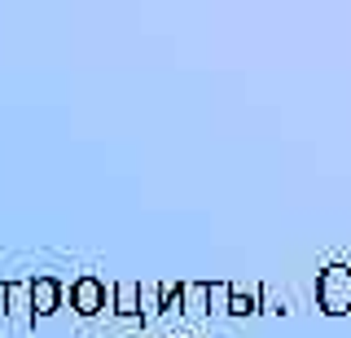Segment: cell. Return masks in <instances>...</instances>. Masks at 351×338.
<instances>
[{"mask_svg":"<svg viewBox=\"0 0 351 338\" xmlns=\"http://www.w3.org/2000/svg\"><path fill=\"white\" fill-rule=\"evenodd\" d=\"M316 308L325 316L351 312V264H325L316 272Z\"/></svg>","mask_w":351,"mask_h":338,"instance_id":"6da1fadb","label":"cell"},{"mask_svg":"<svg viewBox=\"0 0 351 338\" xmlns=\"http://www.w3.org/2000/svg\"><path fill=\"white\" fill-rule=\"evenodd\" d=\"M66 299H71V308L80 316H97V312H106L110 290H106V281L97 277V272H80V277L66 286Z\"/></svg>","mask_w":351,"mask_h":338,"instance_id":"7a4b0ae2","label":"cell"},{"mask_svg":"<svg viewBox=\"0 0 351 338\" xmlns=\"http://www.w3.org/2000/svg\"><path fill=\"white\" fill-rule=\"evenodd\" d=\"M27 299H31V316H53L66 299V286L53 272H36V277L27 281Z\"/></svg>","mask_w":351,"mask_h":338,"instance_id":"3957f363","label":"cell"},{"mask_svg":"<svg viewBox=\"0 0 351 338\" xmlns=\"http://www.w3.org/2000/svg\"><path fill=\"white\" fill-rule=\"evenodd\" d=\"M263 299H268V286H263V281H255V286H228L224 316H259Z\"/></svg>","mask_w":351,"mask_h":338,"instance_id":"277c9868","label":"cell"},{"mask_svg":"<svg viewBox=\"0 0 351 338\" xmlns=\"http://www.w3.org/2000/svg\"><path fill=\"white\" fill-rule=\"evenodd\" d=\"M110 308H114V316H123V321H136L141 316V281H132V277L114 281L110 286Z\"/></svg>","mask_w":351,"mask_h":338,"instance_id":"5b68a950","label":"cell"},{"mask_svg":"<svg viewBox=\"0 0 351 338\" xmlns=\"http://www.w3.org/2000/svg\"><path fill=\"white\" fill-rule=\"evenodd\" d=\"M154 308L162 312H184V281H158L154 286Z\"/></svg>","mask_w":351,"mask_h":338,"instance_id":"8992f818","label":"cell"},{"mask_svg":"<svg viewBox=\"0 0 351 338\" xmlns=\"http://www.w3.org/2000/svg\"><path fill=\"white\" fill-rule=\"evenodd\" d=\"M5 312L14 316L18 325H31V299H27V281H9V294H5Z\"/></svg>","mask_w":351,"mask_h":338,"instance_id":"52a82bcc","label":"cell"},{"mask_svg":"<svg viewBox=\"0 0 351 338\" xmlns=\"http://www.w3.org/2000/svg\"><path fill=\"white\" fill-rule=\"evenodd\" d=\"M184 312L206 316V281H184Z\"/></svg>","mask_w":351,"mask_h":338,"instance_id":"ba28073f","label":"cell"},{"mask_svg":"<svg viewBox=\"0 0 351 338\" xmlns=\"http://www.w3.org/2000/svg\"><path fill=\"white\" fill-rule=\"evenodd\" d=\"M228 286H233V281H206V316H211V312H224Z\"/></svg>","mask_w":351,"mask_h":338,"instance_id":"9c48e42d","label":"cell"},{"mask_svg":"<svg viewBox=\"0 0 351 338\" xmlns=\"http://www.w3.org/2000/svg\"><path fill=\"white\" fill-rule=\"evenodd\" d=\"M5 294H9V281H0V312H5Z\"/></svg>","mask_w":351,"mask_h":338,"instance_id":"30bf717a","label":"cell"},{"mask_svg":"<svg viewBox=\"0 0 351 338\" xmlns=\"http://www.w3.org/2000/svg\"><path fill=\"white\" fill-rule=\"evenodd\" d=\"M141 338H158V334H141Z\"/></svg>","mask_w":351,"mask_h":338,"instance_id":"8fae6325","label":"cell"},{"mask_svg":"<svg viewBox=\"0 0 351 338\" xmlns=\"http://www.w3.org/2000/svg\"><path fill=\"white\" fill-rule=\"evenodd\" d=\"M189 338H202V334H189Z\"/></svg>","mask_w":351,"mask_h":338,"instance_id":"7c38bea8","label":"cell"}]
</instances>
